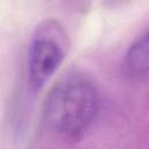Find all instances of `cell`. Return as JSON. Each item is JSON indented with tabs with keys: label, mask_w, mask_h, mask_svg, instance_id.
<instances>
[{
	"label": "cell",
	"mask_w": 149,
	"mask_h": 149,
	"mask_svg": "<svg viewBox=\"0 0 149 149\" xmlns=\"http://www.w3.org/2000/svg\"><path fill=\"white\" fill-rule=\"evenodd\" d=\"M68 47V36L57 21L45 20L36 27L28 51V76L34 90H41L55 73Z\"/></svg>",
	"instance_id": "7a4b0ae2"
},
{
	"label": "cell",
	"mask_w": 149,
	"mask_h": 149,
	"mask_svg": "<svg viewBox=\"0 0 149 149\" xmlns=\"http://www.w3.org/2000/svg\"><path fill=\"white\" fill-rule=\"evenodd\" d=\"M99 109V92L81 73H69L50 90L43 108L45 125L55 133L73 137L83 134Z\"/></svg>",
	"instance_id": "6da1fadb"
},
{
	"label": "cell",
	"mask_w": 149,
	"mask_h": 149,
	"mask_svg": "<svg viewBox=\"0 0 149 149\" xmlns=\"http://www.w3.org/2000/svg\"><path fill=\"white\" fill-rule=\"evenodd\" d=\"M148 34L144 31L129 47L126 55V68L133 76L140 77L148 71Z\"/></svg>",
	"instance_id": "3957f363"
}]
</instances>
